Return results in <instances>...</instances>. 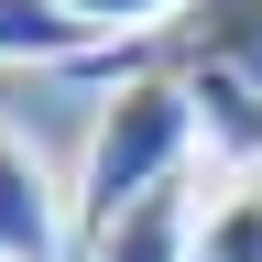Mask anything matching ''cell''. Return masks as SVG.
Listing matches in <instances>:
<instances>
[{
	"label": "cell",
	"mask_w": 262,
	"mask_h": 262,
	"mask_svg": "<svg viewBox=\"0 0 262 262\" xmlns=\"http://www.w3.org/2000/svg\"><path fill=\"white\" fill-rule=\"evenodd\" d=\"M196 153V98L186 77L142 44V66H120L98 88V120H88V164H77V251L110 229L120 208H142L153 186H175Z\"/></svg>",
	"instance_id": "6da1fadb"
},
{
	"label": "cell",
	"mask_w": 262,
	"mask_h": 262,
	"mask_svg": "<svg viewBox=\"0 0 262 262\" xmlns=\"http://www.w3.org/2000/svg\"><path fill=\"white\" fill-rule=\"evenodd\" d=\"M77 241V196L55 186V164L0 120V262H55Z\"/></svg>",
	"instance_id": "3957f363"
},
{
	"label": "cell",
	"mask_w": 262,
	"mask_h": 262,
	"mask_svg": "<svg viewBox=\"0 0 262 262\" xmlns=\"http://www.w3.org/2000/svg\"><path fill=\"white\" fill-rule=\"evenodd\" d=\"M120 44H98L88 22H66L55 0H0V66H110Z\"/></svg>",
	"instance_id": "8992f818"
},
{
	"label": "cell",
	"mask_w": 262,
	"mask_h": 262,
	"mask_svg": "<svg viewBox=\"0 0 262 262\" xmlns=\"http://www.w3.org/2000/svg\"><path fill=\"white\" fill-rule=\"evenodd\" d=\"M196 262H262V164L196 186Z\"/></svg>",
	"instance_id": "5b68a950"
},
{
	"label": "cell",
	"mask_w": 262,
	"mask_h": 262,
	"mask_svg": "<svg viewBox=\"0 0 262 262\" xmlns=\"http://www.w3.org/2000/svg\"><path fill=\"white\" fill-rule=\"evenodd\" d=\"M196 98V131L229 164H262V0H186V22L153 44Z\"/></svg>",
	"instance_id": "7a4b0ae2"
},
{
	"label": "cell",
	"mask_w": 262,
	"mask_h": 262,
	"mask_svg": "<svg viewBox=\"0 0 262 262\" xmlns=\"http://www.w3.org/2000/svg\"><path fill=\"white\" fill-rule=\"evenodd\" d=\"M66 22H88L98 44H164V33L186 22V0H55Z\"/></svg>",
	"instance_id": "52a82bcc"
},
{
	"label": "cell",
	"mask_w": 262,
	"mask_h": 262,
	"mask_svg": "<svg viewBox=\"0 0 262 262\" xmlns=\"http://www.w3.org/2000/svg\"><path fill=\"white\" fill-rule=\"evenodd\" d=\"M88 262H196V175L153 186L142 208H120V219L88 241Z\"/></svg>",
	"instance_id": "277c9868"
}]
</instances>
